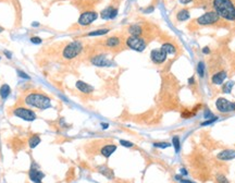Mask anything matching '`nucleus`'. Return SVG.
<instances>
[{
    "label": "nucleus",
    "instance_id": "1",
    "mask_svg": "<svg viewBox=\"0 0 235 183\" xmlns=\"http://www.w3.org/2000/svg\"><path fill=\"white\" fill-rule=\"evenodd\" d=\"M212 6L220 18L226 21H235V6L232 0H214Z\"/></svg>",
    "mask_w": 235,
    "mask_h": 183
},
{
    "label": "nucleus",
    "instance_id": "2",
    "mask_svg": "<svg viewBox=\"0 0 235 183\" xmlns=\"http://www.w3.org/2000/svg\"><path fill=\"white\" fill-rule=\"evenodd\" d=\"M25 103L29 106L35 107L40 110L49 108L51 106V99L44 93H38V91H32L25 97Z\"/></svg>",
    "mask_w": 235,
    "mask_h": 183
},
{
    "label": "nucleus",
    "instance_id": "3",
    "mask_svg": "<svg viewBox=\"0 0 235 183\" xmlns=\"http://www.w3.org/2000/svg\"><path fill=\"white\" fill-rule=\"evenodd\" d=\"M83 50V44L81 41H72V43L67 44L63 48L62 51V57L67 60H72V59L76 58L77 56L82 53Z\"/></svg>",
    "mask_w": 235,
    "mask_h": 183
},
{
    "label": "nucleus",
    "instance_id": "4",
    "mask_svg": "<svg viewBox=\"0 0 235 183\" xmlns=\"http://www.w3.org/2000/svg\"><path fill=\"white\" fill-rule=\"evenodd\" d=\"M220 21V17L216 11H208L196 20V23L200 26H207V25H214Z\"/></svg>",
    "mask_w": 235,
    "mask_h": 183
},
{
    "label": "nucleus",
    "instance_id": "5",
    "mask_svg": "<svg viewBox=\"0 0 235 183\" xmlns=\"http://www.w3.org/2000/svg\"><path fill=\"white\" fill-rule=\"evenodd\" d=\"M125 44L129 48L133 49L135 51H144V49L146 48L147 43L143 37L141 36H129L125 41Z\"/></svg>",
    "mask_w": 235,
    "mask_h": 183
},
{
    "label": "nucleus",
    "instance_id": "6",
    "mask_svg": "<svg viewBox=\"0 0 235 183\" xmlns=\"http://www.w3.org/2000/svg\"><path fill=\"white\" fill-rule=\"evenodd\" d=\"M13 115L17 118H21L25 121H34L36 119V113L33 110L29 108H24V107H19L13 110Z\"/></svg>",
    "mask_w": 235,
    "mask_h": 183
},
{
    "label": "nucleus",
    "instance_id": "7",
    "mask_svg": "<svg viewBox=\"0 0 235 183\" xmlns=\"http://www.w3.org/2000/svg\"><path fill=\"white\" fill-rule=\"evenodd\" d=\"M216 107L221 113H228L235 111V103H231V101L223 98V97H220V98L217 99Z\"/></svg>",
    "mask_w": 235,
    "mask_h": 183
},
{
    "label": "nucleus",
    "instance_id": "8",
    "mask_svg": "<svg viewBox=\"0 0 235 183\" xmlns=\"http://www.w3.org/2000/svg\"><path fill=\"white\" fill-rule=\"evenodd\" d=\"M98 14L95 11H85L79 18V24L82 26H88L95 20H97Z\"/></svg>",
    "mask_w": 235,
    "mask_h": 183
},
{
    "label": "nucleus",
    "instance_id": "9",
    "mask_svg": "<svg viewBox=\"0 0 235 183\" xmlns=\"http://www.w3.org/2000/svg\"><path fill=\"white\" fill-rule=\"evenodd\" d=\"M91 62L96 67H112L113 62L105 55H96L91 59Z\"/></svg>",
    "mask_w": 235,
    "mask_h": 183
},
{
    "label": "nucleus",
    "instance_id": "10",
    "mask_svg": "<svg viewBox=\"0 0 235 183\" xmlns=\"http://www.w3.org/2000/svg\"><path fill=\"white\" fill-rule=\"evenodd\" d=\"M150 59L156 64H161L167 60V53H163L161 49H154L150 53Z\"/></svg>",
    "mask_w": 235,
    "mask_h": 183
},
{
    "label": "nucleus",
    "instance_id": "11",
    "mask_svg": "<svg viewBox=\"0 0 235 183\" xmlns=\"http://www.w3.org/2000/svg\"><path fill=\"white\" fill-rule=\"evenodd\" d=\"M117 15V9L112 6H109L100 12V17L103 20H112Z\"/></svg>",
    "mask_w": 235,
    "mask_h": 183
},
{
    "label": "nucleus",
    "instance_id": "12",
    "mask_svg": "<svg viewBox=\"0 0 235 183\" xmlns=\"http://www.w3.org/2000/svg\"><path fill=\"white\" fill-rule=\"evenodd\" d=\"M226 79V72L225 71H219V72L214 73L211 77V82L214 83L216 85H221L223 82H224V80Z\"/></svg>",
    "mask_w": 235,
    "mask_h": 183
},
{
    "label": "nucleus",
    "instance_id": "13",
    "mask_svg": "<svg viewBox=\"0 0 235 183\" xmlns=\"http://www.w3.org/2000/svg\"><path fill=\"white\" fill-rule=\"evenodd\" d=\"M76 88L79 91H82V93H84V94H91V93L94 91V87L91 85L87 84V83L83 82V81H77Z\"/></svg>",
    "mask_w": 235,
    "mask_h": 183
},
{
    "label": "nucleus",
    "instance_id": "14",
    "mask_svg": "<svg viewBox=\"0 0 235 183\" xmlns=\"http://www.w3.org/2000/svg\"><path fill=\"white\" fill-rule=\"evenodd\" d=\"M44 177H45V174H44L43 172H40V171L36 170V169L32 168L31 170H29V179H31L33 182L41 183V180H43Z\"/></svg>",
    "mask_w": 235,
    "mask_h": 183
},
{
    "label": "nucleus",
    "instance_id": "15",
    "mask_svg": "<svg viewBox=\"0 0 235 183\" xmlns=\"http://www.w3.org/2000/svg\"><path fill=\"white\" fill-rule=\"evenodd\" d=\"M218 158L220 160H232L235 158V150H222L218 154Z\"/></svg>",
    "mask_w": 235,
    "mask_h": 183
},
{
    "label": "nucleus",
    "instance_id": "16",
    "mask_svg": "<svg viewBox=\"0 0 235 183\" xmlns=\"http://www.w3.org/2000/svg\"><path fill=\"white\" fill-rule=\"evenodd\" d=\"M129 33L131 34V36H142V34L144 33L143 27L139 24H133L127 29Z\"/></svg>",
    "mask_w": 235,
    "mask_h": 183
},
{
    "label": "nucleus",
    "instance_id": "17",
    "mask_svg": "<svg viewBox=\"0 0 235 183\" xmlns=\"http://www.w3.org/2000/svg\"><path fill=\"white\" fill-rule=\"evenodd\" d=\"M105 45L109 48H115V47H119L121 45V39L117 36H111L107 38Z\"/></svg>",
    "mask_w": 235,
    "mask_h": 183
},
{
    "label": "nucleus",
    "instance_id": "18",
    "mask_svg": "<svg viewBox=\"0 0 235 183\" xmlns=\"http://www.w3.org/2000/svg\"><path fill=\"white\" fill-rule=\"evenodd\" d=\"M161 50L163 53H166L167 56L168 55H174L175 51H176V48H175V46L171 43H164L162 46H161Z\"/></svg>",
    "mask_w": 235,
    "mask_h": 183
},
{
    "label": "nucleus",
    "instance_id": "19",
    "mask_svg": "<svg viewBox=\"0 0 235 183\" xmlns=\"http://www.w3.org/2000/svg\"><path fill=\"white\" fill-rule=\"evenodd\" d=\"M115 150H117V146H115V145H106V146H103L102 148H101V154H102L106 158H108V157H110L111 155L115 152Z\"/></svg>",
    "mask_w": 235,
    "mask_h": 183
},
{
    "label": "nucleus",
    "instance_id": "20",
    "mask_svg": "<svg viewBox=\"0 0 235 183\" xmlns=\"http://www.w3.org/2000/svg\"><path fill=\"white\" fill-rule=\"evenodd\" d=\"M188 19H190V11L186 9L180 10V11L178 12V14H176V20L180 22H184Z\"/></svg>",
    "mask_w": 235,
    "mask_h": 183
},
{
    "label": "nucleus",
    "instance_id": "21",
    "mask_svg": "<svg viewBox=\"0 0 235 183\" xmlns=\"http://www.w3.org/2000/svg\"><path fill=\"white\" fill-rule=\"evenodd\" d=\"M10 93H11V88H10L9 85L7 84L1 85V87H0V97H1V98L7 99L8 96L10 95Z\"/></svg>",
    "mask_w": 235,
    "mask_h": 183
},
{
    "label": "nucleus",
    "instance_id": "22",
    "mask_svg": "<svg viewBox=\"0 0 235 183\" xmlns=\"http://www.w3.org/2000/svg\"><path fill=\"white\" fill-rule=\"evenodd\" d=\"M110 29H96V31L89 32L87 34V36H102L105 34H108Z\"/></svg>",
    "mask_w": 235,
    "mask_h": 183
},
{
    "label": "nucleus",
    "instance_id": "23",
    "mask_svg": "<svg viewBox=\"0 0 235 183\" xmlns=\"http://www.w3.org/2000/svg\"><path fill=\"white\" fill-rule=\"evenodd\" d=\"M233 86H234V82H232V81H230V82L225 83V84H223L222 86V91L223 93H231V91H232Z\"/></svg>",
    "mask_w": 235,
    "mask_h": 183
},
{
    "label": "nucleus",
    "instance_id": "24",
    "mask_svg": "<svg viewBox=\"0 0 235 183\" xmlns=\"http://www.w3.org/2000/svg\"><path fill=\"white\" fill-rule=\"evenodd\" d=\"M197 73L199 74L200 77L205 76V63L204 62H198V65H197Z\"/></svg>",
    "mask_w": 235,
    "mask_h": 183
},
{
    "label": "nucleus",
    "instance_id": "25",
    "mask_svg": "<svg viewBox=\"0 0 235 183\" xmlns=\"http://www.w3.org/2000/svg\"><path fill=\"white\" fill-rule=\"evenodd\" d=\"M29 143L31 147H36L37 145L40 143V138H39V136H37V135H34L33 137H31V140H29Z\"/></svg>",
    "mask_w": 235,
    "mask_h": 183
},
{
    "label": "nucleus",
    "instance_id": "26",
    "mask_svg": "<svg viewBox=\"0 0 235 183\" xmlns=\"http://www.w3.org/2000/svg\"><path fill=\"white\" fill-rule=\"evenodd\" d=\"M172 143H173V146H174V148H175V152H179V150H180V138H179V136L173 137Z\"/></svg>",
    "mask_w": 235,
    "mask_h": 183
},
{
    "label": "nucleus",
    "instance_id": "27",
    "mask_svg": "<svg viewBox=\"0 0 235 183\" xmlns=\"http://www.w3.org/2000/svg\"><path fill=\"white\" fill-rule=\"evenodd\" d=\"M155 147H158V148H168V147L171 146V144L167 142H160V143H154Z\"/></svg>",
    "mask_w": 235,
    "mask_h": 183
},
{
    "label": "nucleus",
    "instance_id": "28",
    "mask_svg": "<svg viewBox=\"0 0 235 183\" xmlns=\"http://www.w3.org/2000/svg\"><path fill=\"white\" fill-rule=\"evenodd\" d=\"M217 181H218L219 183H229L228 179L224 176H222V174H219V176L217 177Z\"/></svg>",
    "mask_w": 235,
    "mask_h": 183
},
{
    "label": "nucleus",
    "instance_id": "29",
    "mask_svg": "<svg viewBox=\"0 0 235 183\" xmlns=\"http://www.w3.org/2000/svg\"><path fill=\"white\" fill-rule=\"evenodd\" d=\"M31 41L33 44H36V45H39V44H41V38L40 37H37V36H33V37H31Z\"/></svg>",
    "mask_w": 235,
    "mask_h": 183
},
{
    "label": "nucleus",
    "instance_id": "30",
    "mask_svg": "<svg viewBox=\"0 0 235 183\" xmlns=\"http://www.w3.org/2000/svg\"><path fill=\"white\" fill-rule=\"evenodd\" d=\"M120 144L122 145V146H125V147H132L133 146V143L127 142V141H124V140H121Z\"/></svg>",
    "mask_w": 235,
    "mask_h": 183
},
{
    "label": "nucleus",
    "instance_id": "31",
    "mask_svg": "<svg viewBox=\"0 0 235 183\" xmlns=\"http://www.w3.org/2000/svg\"><path fill=\"white\" fill-rule=\"evenodd\" d=\"M217 120V117H214L212 119H208V120H206L205 122H202V125L204 127V125H208V124H211L212 122H214V121Z\"/></svg>",
    "mask_w": 235,
    "mask_h": 183
},
{
    "label": "nucleus",
    "instance_id": "32",
    "mask_svg": "<svg viewBox=\"0 0 235 183\" xmlns=\"http://www.w3.org/2000/svg\"><path fill=\"white\" fill-rule=\"evenodd\" d=\"M17 73H19L20 76L23 77V79H26V80H29V79H31V77H29V75H27L26 73L23 72V71H21V70H17Z\"/></svg>",
    "mask_w": 235,
    "mask_h": 183
},
{
    "label": "nucleus",
    "instance_id": "33",
    "mask_svg": "<svg viewBox=\"0 0 235 183\" xmlns=\"http://www.w3.org/2000/svg\"><path fill=\"white\" fill-rule=\"evenodd\" d=\"M210 117H212V113H211V111H209L208 109H206V110H205V113H204V118L208 119V118H210Z\"/></svg>",
    "mask_w": 235,
    "mask_h": 183
},
{
    "label": "nucleus",
    "instance_id": "34",
    "mask_svg": "<svg viewBox=\"0 0 235 183\" xmlns=\"http://www.w3.org/2000/svg\"><path fill=\"white\" fill-rule=\"evenodd\" d=\"M3 53H5V55L7 56V58H8V59H11V58H12V53H10V51L5 50V51H3Z\"/></svg>",
    "mask_w": 235,
    "mask_h": 183
},
{
    "label": "nucleus",
    "instance_id": "35",
    "mask_svg": "<svg viewBox=\"0 0 235 183\" xmlns=\"http://www.w3.org/2000/svg\"><path fill=\"white\" fill-rule=\"evenodd\" d=\"M176 179H178L179 181H181L182 183H193L192 181H188V180H183V179H181L180 177H176Z\"/></svg>",
    "mask_w": 235,
    "mask_h": 183
},
{
    "label": "nucleus",
    "instance_id": "36",
    "mask_svg": "<svg viewBox=\"0 0 235 183\" xmlns=\"http://www.w3.org/2000/svg\"><path fill=\"white\" fill-rule=\"evenodd\" d=\"M193 0H180V2L182 3V5H187V3H190L192 2Z\"/></svg>",
    "mask_w": 235,
    "mask_h": 183
},
{
    "label": "nucleus",
    "instance_id": "37",
    "mask_svg": "<svg viewBox=\"0 0 235 183\" xmlns=\"http://www.w3.org/2000/svg\"><path fill=\"white\" fill-rule=\"evenodd\" d=\"M202 53H206V55H207V53H210V49H209L208 47H205V48L202 49Z\"/></svg>",
    "mask_w": 235,
    "mask_h": 183
},
{
    "label": "nucleus",
    "instance_id": "38",
    "mask_svg": "<svg viewBox=\"0 0 235 183\" xmlns=\"http://www.w3.org/2000/svg\"><path fill=\"white\" fill-rule=\"evenodd\" d=\"M194 82H195V79H194V77H191V79L188 80V84H194Z\"/></svg>",
    "mask_w": 235,
    "mask_h": 183
},
{
    "label": "nucleus",
    "instance_id": "39",
    "mask_svg": "<svg viewBox=\"0 0 235 183\" xmlns=\"http://www.w3.org/2000/svg\"><path fill=\"white\" fill-rule=\"evenodd\" d=\"M101 125H102V128H103V129H107V128L109 127L108 123H101Z\"/></svg>",
    "mask_w": 235,
    "mask_h": 183
},
{
    "label": "nucleus",
    "instance_id": "40",
    "mask_svg": "<svg viewBox=\"0 0 235 183\" xmlns=\"http://www.w3.org/2000/svg\"><path fill=\"white\" fill-rule=\"evenodd\" d=\"M182 173H183V174H187V172L184 170V169H182Z\"/></svg>",
    "mask_w": 235,
    "mask_h": 183
},
{
    "label": "nucleus",
    "instance_id": "41",
    "mask_svg": "<svg viewBox=\"0 0 235 183\" xmlns=\"http://www.w3.org/2000/svg\"><path fill=\"white\" fill-rule=\"evenodd\" d=\"M3 31V29H2V27H1V26H0V33H1V32H2Z\"/></svg>",
    "mask_w": 235,
    "mask_h": 183
}]
</instances>
